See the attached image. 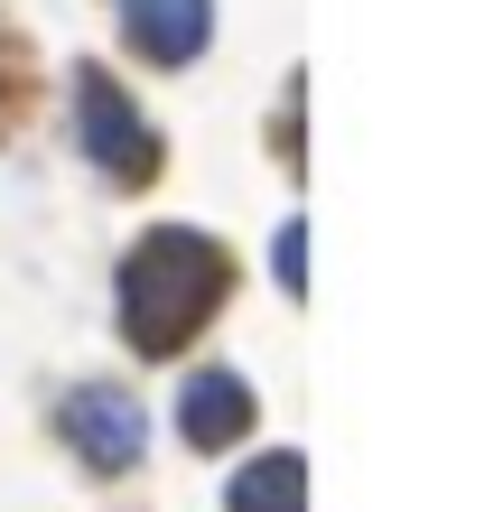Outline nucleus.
Returning <instances> with one entry per match:
<instances>
[{
    "mask_svg": "<svg viewBox=\"0 0 503 512\" xmlns=\"http://www.w3.org/2000/svg\"><path fill=\"white\" fill-rule=\"evenodd\" d=\"M177 429H187L196 447H233L252 429V382L243 373H196L187 391H177Z\"/></svg>",
    "mask_w": 503,
    "mask_h": 512,
    "instance_id": "39448f33",
    "label": "nucleus"
},
{
    "mask_svg": "<svg viewBox=\"0 0 503 512\" xmlns=\"http://www.w3.org/2000/svg\"><path fill=\"white\" fill-rule=\"evenodd\" d=\"M75 131L94 149V168H112V177H150L159 168V131L131 112V94L112 75H75Z\"/></svg>",
    "mask_w": 503,
    "mask_h": 512,
    "instance_id": "7ed1b4c3",
    "label": "nucleus"
},
{
    "mask_svg": "<svg viewBox=\"0 0 503 512\" xmlns=\"http://www.w3.org/2000/svg\"><path fill=\"white\" fill-rule=\"evenodd\" d=\"M122 28L140 56H159V66H187L205 47V28H215V0H122Z\"/></svg>",
    "mask_w": 503,
    "mask_h": 512,
    "instance_id": "20e7f679",
    "label": "nucleus"
},
{
    "mask_svg": "<svg viewBox=\"0 0 503 512\" xmlns=\"http://www.w3.org/2000/svg\"><path fill=\"white\" fill-rule=\"evenodd\" d=\"M122 336L140 354H168V345H187L205 317H215V298H224V252L205 243L196 224H159V233H140L131 261H122Z\"/></svg>",
    "mask_w": 503,
    "mask_h": 512,
    "instance_id": "f257e3e1",
    "label": "nucleus"
},
{
    "mask_svg": "<svg viewBox=\"0 0 503 512\" xmlns=\"http://www.w3.org/2000/svg\"><path fill=\"white\" fill-rule=\"evenodd\" d=\"M224 512H308V466L289 457V447H271V457H252L243 475H233Z\"/></svg>",
    "mask_w": 503,
    "mask_h": 512,
    "instance_id": "423d86ee",
    "label": "nucleus"
},
{
    "mask_svg": "<svg viewBox=\"0 0 503 512\" xmlns=\"http://www.w3.org/2000/svg\"><path fill=\"white\" fill-rule=\"evenodd\" d=\"M56 429H66V447H75L94 475H122V466H140V447H150V419H140V401H131V391H112V382L66 391Z\"/></svg>",
    "mask_w": 503,
    "mask_h": 512,
    "instance_id": "f03ea898",
    "label": "nucleus"
}]
</instances>
